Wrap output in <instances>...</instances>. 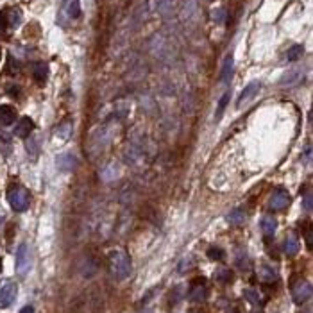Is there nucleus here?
Here are the masks:
<instances>
[{
    "label": "nucleus",
    "instance_id": "9d476101",
    "mask_svg": "<svg viewBox=\"0 0 313 313\" xmlns=\"http://www.w3.org/2000/svg\"><path fill=\"white\" fill-rule=\"evenodd\" d=\"M303 77H304V72L301 70V68H294V70H288L283 74V77L279 79V85L281 86H295L303 81Z\"/></svg>",
    "mask_w": 313,
    "mask_h": 313
},
{
    "label": "nucleus",
    "instance_id": "423d86ee",
    "mask_svg": "<svg viewBox=\"0 0 313 313\" xmlns=\"http://www.w3.org/2000/svg\"><path fill=\"white\" fill-rule=\"evenodd\" d=\"M288 204H290V193L285 192V190H277V192L272 193L270 199H268V208L274 211L285 210Z\"/></svg>",
    "mask_w": 313,
    "mask_h": 313
},
{
    "label": "nucleus",
    "instance_id": "1a4fd4ad",
    "mask_svg": "<svg viewBox=\"0 0 313 313\" xmlns=\"http://www.w3.org/2000/svg\"><path fill=\"white\" fill-rule=\"evenodd\" d=\"M34 131V122L31 117H22L18 122H16V126H14V136H18V138H27L31 133Z\"/></svg>",
    "mask_w": 313,
    "mask_h": 313
},
{
    "label": "nucleus",
    "instance_id": "39448f33",
    "mask_svg": "<svg viewBox=\"0 0 313 313\" xmlns=\"http://www.w3.org/2000/svg\"><path fill=\"white\" fill-rule=\"evenodd\" d=\"M206 295H208V288H206L204 279L197 277V279L192 283L190 292H188V299L192 301V303H202V301L206 299Z\"/></svg>",
    "mask_w": 313,
    "mask_h": 313
},
{
    "label": "nucleus",
    "instance_id": "c85d7f7f",
    "mask_svg": "<svg viewBox=\"0 0 313 313\" xmlns=\"http://www.w3.org/2000/svg\"><path fill=\"white\" fill-rule=\"evenodd\" d=\"M306 242H308V249H313V231H312V227H310L308 233H306Z\"/></svg>",
    "mask_w": 313,
    "mask_h": 313
},
{
    "label": "nucleus",
    "instance_id": "aec40b11",
    "mask_svg": "<svg viewBox=\"0 0 313 313\" xmlns=\"http://www.w3.org/2000/svg\"><path fill=\"white\" fill-rule=\"evenodd\" d=\"M225 256V253L220 247H210L208 249V258L210 260H215V262H222Z\"/></svg>",
    "mask_w": 313,
    "mask_h": 313
},
{
    "label": "nucleus",
    "instance_id": "f8f14e48",
    "mask_svg": "<svg viewBox=\"0 0 313 313\" xmlns=\"http://www.w3.org/2000/svg\"><path fill=\"white\" fill-rule=\"evenodd\" d=\"M283 253L286 256H295L299 253V240L295 234H288L285 240H283Z\"/></svg>",
    "mask_w": 313,
    "mask_h": 313
},
{
    "label": "nucleus",
    "instance_id": "473e14b6",
    "mask_svg": "<svg viewBox=\"0 0 313 313\" xmlns=\"http://www.w3.org/2000/svg\"><path fill=\"white\" fill-rule=\"evenodd\" d=\"M299 313H308V312H299Z\"/></svg>",
    "mask_w": 313,
    "mask_h": 313
},
{
    "label": "nucleus",
    "instance_id": "7ed1b4c3",
    "mask_svg": "<svg viewBox=\"0 0 313 313\" xmlns=\"http://www.w3.org/2000/svg\"><path fill=\"white\" fill-rule=\"evenodd\" d=\"M31 268V253H29L27 243H22L16 251V272L20 276H25Z\"/></svg>",
    "mask_w": 313,
    "mask_h": 313
},
{
    "label": "nucleus",
    "instance_id": "72a5a7b5",
    "mask_svg": "<svg viewBox=\"0 0 313 313\" xmlns=\"http://www.w3.org/2000/svg\"><path fill=\"white\" fill-rule=\"evenodd\" d=\"M143 313H152V312H143Z\"/></svg>",
    "mask_w": 313,
    "mask_h": 313
},
{
    "label": "nucleus",
    "instance_id": "f03ea898",
    "mask_svg": "<svg viewBox=\"0 0 313 313\" xmlns=\"http://www.w3.org/2000/svg\"><path fill=\"white\" fill-rule=\"evenodd\" d=\"M7 201H9L11 208H13L14 211H18V213H22V211H25L29 208V204H31V195H29V192L25 190V188H13V190H9V193H7Z\"/></svg>",
    "mask_w": 313,
    "mask_h": 313
},
{
    "label": "nucleus",
    "instance_id": "4468645a",
    "mask_svg": "<svg viewBox=\"0 0 313 313\" xmlns=\"http://www.w3.org/2000/svg\"><path fill=\"white\" fill-rule=\"evenodd\" d=\"M47 75H48V68H47L45 63H34L33 65V77H34V81H36L38 85H45Z\"/></svg>",
    "mask_w": 313,
    "mask_h": 313
},
{
    "label": "nucleus",
    "instance_id": "2f4dec72",
    "mask_svg": "<svg viewBox=\"0 0 313 313\" xmlns=\"http://www.w3.org/2000/svg\"><path fill=\"white\" fill-rule=\"evenodd\" d=\"M0 59H2V48H0Z\"/></svg>",
    "mask_w": 313,
    "mask_h": 313
},
{
    "label": "nucleus",
    "instance_id": "412c9836",
    "mask_svg": "<svg viewBox=\"0 0 313 313\" xmlns=\"http://www.w3.org/2000/svg\"><path fill=\"white\" fill-rule=\"evenodd\" d=\"M211 18H213V22L222 25L225 22V9L224 7H217V9H213L211 11Z\"/></svg>",
    "mask_w": 313,
    "mask_h": 313
},
{
    "label": "nucleus",
    "instance_id": "2eb2a0df",
    "mask_svg": "<svg viewBox=\"0 0 313 313\" xmlns=\"http://www.w3.org/2000/svg\"><path fill=\"white\" fill-rule=\"evenodd\" d=\"M75 167V156L74 154H61L57 158V169L63 172H70Z\"/></svg>",
    "mask_w": 313,
    "mask_h": 313
},
{
    "label": "nucleus",
    "instance_id": "bb28decb",
    "mask_svg": "<svg viewBox=\"0 0 313 313\" xmlns=\"http://www.w3.org/2000/svg\"><path fill=\"white\" fill-rule=\"evenodd\" d=\"M215 279H219V281H231V279H233V276H231V272H229V270H219L215 274Z\"/></svg>",
    "mask_w": 313,
    "mask_h": 313
},
{
    "label": "nucleus",
    "instance_id": "dca6fc26",
    "mask_svg": "<svg viewBox=\"0 0 313 313\" xmlns=\"http://www.w3.org/2000/svg\"><path fill=\"white\" fill-rule=\"evenodd\" d=\"M277 229V220L274 217H263L262 219V231L265 236H272Z\"/></svg>",
    "mask_w": 313,
    "mask_h": 313
},
{
    "label": "nucleus",
    "instance_id": "5701e85b",
    "mask_svg": "<svg viewBox=\"0 0 313 313\" xmlns=\"http://www.w3.org/2000/svg\"><path fill=\"white\" fill-rule=\"evenodd\" d=\"M227 102H229V93H224V95H222V98L219 100V108H217V113H215L217 120H220V117H222V113H224Z\"/></svg>",
    "mask_w": 313,
    "mask_h": 313
},
{
    "label": "nucleus",
    "instance_id": "20e7f679",
    "mask_svg": "<svg viewBox=\"0 0 313 313\" xmlns=\"http://www.w3.org/2000/svg\"><path fill=\"white\" fill-rule=\"evenodd\" d=\"M16 294H18V286L14 283H7L2 286L0 288V308H9L16 299Z\"/></svg>",
    "mask_w": 313,
    "mask_h": 313
},
{
    "label": "nucleus",
    "instance_id": "4be33fe9",
    "mask_svg": "<svg viewBox=\"0 0 313 313\" xmlns=\"http://www.w3.org/2000/svg\"><path fill=\"white\" fill-rule=\"evenodd\" d=\"M68 14L72 18H79L81 16V0H72L68 5Z\"/></svg>",
    "mask_w": 313,
    "mask_h": 313
},
{
    "label": "nucleus",
    "instance_id": "c9c22d12",
    "mask_svg": "<svg viewBox=\"0 0 313 313\" xmlns=\"http://www.w3.org/2000/svg\"><path fill=\"white\" fill-rule=\"evenodd\" d=\"M256 313H258V312H256ZM260 313H262V312H260Z\"/></svg>",
    "mask_w": 313,
    "mask_h": 313
},
{
    "label": "nucleus",
    "instance_id": "f704fd0d",
    "mask_svg": "<svg viewBox=\"0 0 313 313\" xmlns=\"http://www.w3.org/2000/svg\"><path fill=\"white\" fill-rule=\"evenodd\" d=\"M59 2H65V0H59Z\"/></svg>",
    "mask_w": 313,
    "mask_h": 313
},
{
    "label": "nucleus",
    "instance_id": "b1692460",
    "mask_svg": "<svg viewBox=\"0 0 313 313\" xmlns=\"http://www.w3.org/2000/svg\"><path fill=\"white\" fill-rule=\"evenodd\" d=\"M243 295H245V299H247L249 303H253V304H260V294H258L256 290L247 288V290H245V292H243Z\"/></svg>",
    "mask_w": 313,
    "mask_h": 313
},
{
    "label": "nucleus",
    "instance_id": "ddd939ff",
    "mask_svg": "<svg viewBox=\"0 0 313 313\" xmlns=\"http://www.w3.org/2000/svg\"><path fill=\"white\" fill-rule=\"evenodd\" d=\"M233 66H234V59L233 56L229 54V56L225 57L224 65H222V72H220V81H222L224 85H227L229 81H231V77H233Z\"/></svg>",
    "mask_w": 313,
    "mask_h": 313
},
{
    "label": "nucleus",
    "instance_id": "cd10ccee",
    "mask_svg": "<svg viewBox=\"0 0 313 313\" xmlns=\"http://www.w3.org/2000/svg\"><path fill=\"white\" fill-rule=\"evenodd\" d=\"M303 206L308 213L312 211V193H306V197H304V201H303Z\"/></svg>",
    "mask_w": 313,
    "mask_h": 313
},
{
    "label": "nucleus",
    "instance_id": "a211bd4d",
    "mask_svg": "<svg viewBox=\"0 0 313 313\" xmlns=\"http://www.w3.org/2000/svg\"><path fill=\"white\" fill-rule=\"evenodd\" d=\"M303 54H304L303 45H292V47L286 50L285 57H286V61H297V59H301V56H303Z\"/></svg>",
    "mask_w": 313,
    "mask_h": 313
},
{
    "label": "nucleus",
    "instance_id": "6ab92c4d",
    "mask_svg": "<svg viewBox=\"0 0 313 313\" xmlns=\"http://www.w3.org/2000/svg\"><path fill=\"white\" fill-rule=\"evenodd\" d=\"M227 222L231 225H242L245 222V213L242 210H233L227 215Z\"/></svg>",
    "mask_w": 313,
    "mask_h": 313
},
{
    "label": "nucleus",
    "instance_id": "0eeeda50",
    "mask_svg": "<svg viewBox=\"0 0 313 313\" xmlns=\"http://www.w3.org/2000/svg\"><path fill=\"white\" fill-rule=\"evenodd\" d=\"M312 297V285L308 281H301L299 285L292 290V299L295 304H304Z\"/></svg>",
    "mask_w": 313,
    "mask_h": 313
},
{
    "label": "nucleus",
    "instance_id": "c756f323",
    "mask_svg": "<svg viewBox=\"0 0 313 313\" xmlns=\"http://www.w3.org/2000/svg\"><path fill=\"white\" fill-rule=\"evenodd\" d=\"M18 313H34V308L31 306V304H27V306H24V308L20 310Z\"/></svg>",
    "mask_w": 313,
    "mask_h": 313
},
{
    "label": "nucleus",
    "instance_id": "6e6552de",
    "mask_svg": "<svg viewBox=\"0 0 313 313\" xmlns=\"http://www.w3.org/2000/svg\"><path fill=\"white\" fill-rule=\"evenodd\" d=\"M260 88H262V83H260V81H253V83H249V85L245 86V89H243L242 93H240L236 106H238V108H242L243 104H247L249 100H253V98L258 95V91H260Z\"/></svg>",
    "mask_w": 313,
    "mask_h": 313
},
{
    "label": "nucleus",
    "instance_id": "393cba45",
    "mask_svg": "<svg viewBox=\"0 0 313 313\" xmlns=\"http://www.w3.org/2000/svg\"><path fill=\"white\" fill-rule=\"evenodd\" d=\"M181 297H182V286H176L170 292V304H178Z\"/></svg>",
    "mask_w": 313,
    "mask_h": 313
},
{
    "label": "nucleus",
    "instance_id": "9b49d317",
    "mask_svg": "<svg viewBox=\"0 0 313 313\" xmlns=\"http://www.w3.org/2000/svg\"><path fill=\"white\" fill-rule=\"evenodd\" d=\"M16 122V109L9 104H2L0 106V124L2 126H11Z\"/></svg>",
    "mask_w": 313,
    "mask_h": 313
},
{
    "label": "nucleus",
    "instance_id": "f3484780",
    "mask_svg": "<svg viewBox=\"0 0 313 313\" xmlns=\"http://www.w3.org/2000/svg\"><path fill=\"white\" fill-rule=\"evenodd\" d=\"M260 279L265 281V283H272V281L277 279V274L276 270L268 265H262L260 267Z\"/></svg>",
    "mask_w": 313,
    "mask_h": 313
},
{
    "label": "nucleus",
    "instance_id": "f257e3e1",
    "mask_svg": "<svg viewBox=\"0 0 313 313\" xmlns=\"http://www.w3.org/2000/svg\"><path fill=\"white\" fill-rule=\"evenodd\" d=\"M108 268L109 274L117 281L126 279L131 274V260L124 251H111L108 256Z\"/></svg>",
    "mask_w": 313,
    "mask_h": 313
},
{
    "label": "nucleus",
    "instance_id": "a878e982",
    "mask_svg": "<svg viewBox=\"0 0 313 313\" xmlns=\"http://www.w3.org/2000/svg\"><path fill=\"white\" fill-rule=\"evenodd\" d=\"M9 27L11 25H9V18H7V13H0V34Z\"/></svg>",
    "mask_w": 313,
    "mask_h": 313
},
{
    "label": "nucleus",
    "instance_id": "7c9ffc66",
    "mask_svg": "<svg viewBox=\"0 0 313 313\" xmlns=\"http://www.w3.org/2000/svg\"><path fill=\"white\" fill-rule=\"evenodd\" d=\"M229 313H238V312H236V310H231V312H229Z\"/></svg>",
    "mask_w": 313,
    "mask_h": 313
}]
</instances>
